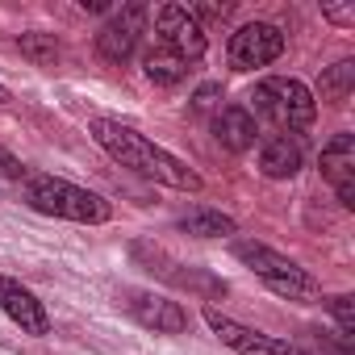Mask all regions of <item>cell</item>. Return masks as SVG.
<instances>
[{
	"mask_svg": "<svg viewBox=\"0 0 355 355\" xmlns=\"http://www.w3.org/2000/svg\"><path fill=\"white\" fill-rule=\"evenodd\" d=\"M92 138H96V146L105 155H113L121 167H134L138 175H146V180L180 189V193H201V175L184 159H175L171 150H163L150 138H142L138 130H130V125H121L113 117H96L92 121Z\"/></svg>",
	"mask_w": 355,
	"mask_h": 355,
	"instance_id": "cell-1",
	"label": "cell"
},
{
	"mask_svg": "<svg viewBox=\"0 0 355 355\" xmlns=\"http://www.w3.org/2000/svg\"><path fill=\"white\" fill-rule=\"evenodd\" d=\"M26 201L46 218H67V222H80V226H101V222L113 218L105 197H96V193H88L71 180H59V175H30Z\"/></svg>",
	"mask_w": 355,
	"mask_h": 355,
	"instance_id": "cell-2",
	"label": "cell"
},
{
	"mask_svg": "<svg viewBox=\"0 0 355 355\" xmlns=\"http://www.w3.org/2000/svg\"><path fill=\"white\" fill-rule=\"evenodd\" d=\"M234 255L284 301H318L322 297V284L301 263H293L288 255H280V251H272L263 243H234Z\"/></svg>",
	"mask_w": 355,
	"mask_h": 355,
	"instance_id": "cell-3",
	"label": "cell"
},
{
	"mask_svg": "<svg viewBox=\"0 0 355 355\" xmlns=\"http://www.w3.org/2000/svg\"><path fill=\"white\" fill-rule=\"evenodd\" d=\"M251 105H255L259 117H268V121H272L276 130H284V134H293V130H309L313 117H318V101H313V92H309L301 80H284V76L255 84Z\"/></svg>",
	"mask_w": 355,
	"mask_h": 355,
	"instance_id": "cell-4",
	"label": "cell"
},
{
	"mask_svg": "<svg viewBox=\"0 0 355 355\" xmlns=\"http://www.w3.org/2000/svg\"><path fill=\"white\" fill-rule=\"evenodd\" d=\"M155 46L171 51L184 63H197L209 42H205V26L197 13H189L184 5H159L155 9Z\"/></svg>",
	"mask_w": 355,
	"mask_h": 355,
	"instance_id": "cell-5",
	"label": "cell"
},
{
	"mask_svg": "<svg viewBox=\"0 0 355 355\" xmlns=\"http://www.w3.org/2000/svg\"><path fill=\"white\" fill-rule=\"evenodd\" d=\"M205 322H209V330H214L230 351H239V355H313V351H305L301 343H288V338H272V334H263V330H251V326L226 318V313L214 309V305L205 309Z\"/></svg>",
	"mask_w": 355,
	"mask_h": 355,
	"instance_id": "cell-6",
	"label": "cell"
},
{
	"mask_svg": "<svg viewBox=\"0 0 355 355\" xmlns=\"http://www.w3.org/2000/svg\"><path fill=\"white\" fill-rule=\"evenodd\" d=\"M284 55V34L268 21H251V26H239L230 34V67L234 71H255V67H268Z\"/></svg>",
	"mask_w": 355,
	"mask_h": 355,
	"instance_id": "cell-7",
	"label": "cell"
},
{
	"mask_svg": "<svg viewBox=\"0 0 355 355\" xmlns=\"http://www.w3.org/2000/svg\"><path fill=\"white\" fill-rule=\"evenodd\" d=\"M142 34H146V9H142V5H130V9L113 13V17L101 26L96 51H101L105 63H125V59H134Z\"/></svg>",
	"mask_w": 355,
	"mask_h": 355,
	"instance_id": "cell-8",
	"label": "cell"
},
{
	"mask_svg": "<svg viewBox=\"0 0 355 355\" xmlns=\"http://www.w3.org/2000/svg\"><path fill=\"white\" fill-rule=\"evenodd\" d=\"M125 309L138 326L155 334H184L189 330V309L180 301H167L159 293H125Z\"/></svg>",
	"mask_w": 355,
	"mask_h": 355,
	"instance_id": "cell-9",
	"label": "cell"
},
{
	"mask_svg": "<svg viewBox=\"0 0 355 355\" xmlns=\"http://www.w3.org/2000/svg\"><path fill=\"white\" fill-rule=\"evenodd\" d=\"M0 313H5L9 322H17L26 334H46V330H51L46 305H42L26 284H17V280H9V276H0Z\"/></svg>",
	"mask_w": 355,
	"mask_h": 355,
	"instance_id": "cell-10",
	"label": "cell"
},
{
	"mask_svg": "<svg viewBox=\"0 0 355 355\" xmlns=\"http://www.w3.org/2000/svg\"><path fill=\"white\" fill-rule=\"evenodd\" d=\"M322 175L338 193V201L351 209L355 205V138L351 134H334L322 146Z\"/></svg>",
	"mask_w": 355,
	"mask_h": 355,
	"instance_id": "cell-11",
	"label": "cell"
},
{
	"mask_svg": "<svg viewBox=\"0 0 355 355\" xmlns=\"http://www.w3.org/2000/svg\"><path fill=\"white\" fill-rule=\"evenodd\" d=\"M305 163V146L297 134H272L263 138L259 146V171L268 175V180H288V175H297Z\"/></svg>",
	"mask_w": 355,
	"mask_h": 355,
	"instance_id": "cell-12",
	"label": "cell"
},
{
	"mask_svg": "<svg viewBox=\"0 0 355 355\" xmlns=\"http://www.w3.org/2000/svg\"><path fill=\"white\" fill-rule=\"evenodd\" d=\"M255 117L247 113V109H239V105H226V109H218L214 113V138L226 146V150H234V155H243V150H251L255 146Z\"/></svg>",
	"mask_w": 355,
	"mask_h": 355,
	"instance_id": "cell-13",
	"label": "cell"
},
{
	"mask_svg": "<svg viewBox=\"0 0 355 355\" xmlns=\"http://www.w3.org/2000/svg\"><path fill=\"white\" fill-rule=\"evenodd\" d=\"M142 71H146L150 84H159V88H175V84L189 76V63H184V59H175V55L163 51V46H150V51L142 55Z\"/></svg>",
	"mask_w": 355,
	"mask_h": 355,
	"instance_id": "cell-14",
	"label": "cell"
},
{
	"mask_svg": "<svg viewBox=\"0 0 355 355\" xmlns=\"http://www.w3.org/2000/svg\"><path fill=\"white\" fill-rule=\"evenodd\" d=\"M180 230H189L197 239H222V234H234V218H226L218 209H189L180 218Z\"/></svg>",
	"mask_w": 355,
	"mask_h": 355,
	"instance_id": "cell-15",
	"label": "cell"
},
{
	"mask_svg": "<svg viewBox=\"0 0 355 355\" xmlns=\"http://www.w3.org/2000/svg\"><path fill=\"white\" fill-rule=\"evenodd\" d=\"M351 84H355V63H351V59L334 63V67L322 76V101H330V105H347Z\"/></svg>",
	"mask_w": 355,
	"mask_h": 355,
	"instance_id": "cell-16",
	"label": "cell"
},
{
	"mask_svg": "<svg viewBox=\"0 0 355 355\" xmlns=\"http://www.w3.org/2000/svg\"><path fill=\"white\" fill-rule=\"evenodd\" d=\"M17 46H21V55H30L34 63H55V59H59V42H55V34H21Z\"/></svg>",
	"mask_w": 355,
	"mask_h": 355,
	"instance_id": "cell-17",
	"label": "cell"
},
{
	"mask_svg": "<svg viewBox=\"0 0 355 355\" xmlns=\"http://www.w3.org/2000/svg\"><path fill=\"white\" fill-rule=\"evenodd\" d=\"M330 318H334V338H338L343 347H351V343H355V322H351V297H347V293L330 301Z\"/></svg>",
	"mask_w": 355,
	"mask_h": 355,
	"instance_id": "cell-18",
	"label": "cell"
},
{
	"mask_svg": "<svg viewBox=\"0 0 355 355\" xmlns=\"http://www.w3.org/2000/svg\"><path fill=\"white\" fill-rule=\"evenodd\" d=\"M21 175H26L21 159H13L9 150H0V180H21Z\"/></svg>",
	"mask_w": 355,
	"mask_h": 355,
	"instance_id": "cell-19",
	"label": "cell"
},
{
	"mask_svg": "<svg viewBox=\"0 0 355 355\" xmlns=\"http://www.w3.org/2000/svg\"><path fill=\"white\" fill-rule=\"evenodd\" d=\"M326 17H330L334 26H355V9H351V5H330Z\"/></svg>",
	"mask_w": 355,
	"mask_h": 355,
	"instance_id": "cell-20",
	"label": "cell"
},
{
	"mask_svg": "<svg viewBox=\"0 0 355 355\" xmlns=\"http://www.w3.org/2000/svg\"><path fill=\"white\" fill-rule=\"evenodd\" d=\"M214 101H218V84H205V88L197 92V101H193V105H197V109H209Z\"/></svg>",
	"mask_w": 355,
	"mask_h": 355,
	"instance_id": "cell-21",
	"label": "cell"
},
{
	"mask_svg": "<svg viewBox=\"0 0 355 355\" xmlns=\"http://www.w3.org/2000/svg\"><path fill=\"white\" fill-rule=\"evenodd\" d=\"M0 105H9V88L5 84H0Z\"/></svg>",
	"mask_w": 355,
	"mask_h": 355,
	"instance_id": "cell-22",
	"label": "cell"
}]
</instances>
